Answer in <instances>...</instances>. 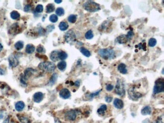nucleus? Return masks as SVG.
<instances>
[{
    "mask_svg": "<svg viewBox=\"0 0 164 123\" xmlns=\"http://www.w3.org/2000/svg\"><path fill=\"white\" fill-rule=\"evenodd\" d=\"M83 6L87 11L91 13L96 12L100 10V5L93 1L88 0L86 1Z\"/></svg>",
    "mask_w": 164,
    "mask_h": 123,
    "instance_id": "1",
    "label": "nucleus"
},
{
    "mask_svg": "<svg viewBox=\"0 0 164 123\" xmlns=\"http://www.w3.org/2000/svg\"><path fill=\"white\" fill-rule=\"evenodd\" d=\"M98 54L105 60L112 59L115 55V51L111 48L100 49L98 51Z\"/></svg>",
    "mask_w": 164,
    "mask_h": 123,
    "instance_id": "2",
    "label": "nucleus"
},
{
    "mask_svg": "<svg viewBox=\"0 0 164 123\" xmlns=\"http://www.w3.org/2000/svg\"><path fill=\"white\" fill-rule=\"evenodd\" d=\"M39 67L40 69L47 72H52L55 68V64L51 62H44L39 65Z\"/></svg>",
    "mask_w": 164,
    "mask_h": 123,
    "instance_id": "3",
    "label": "nucleus"
},
{
    "mask_svg": "<svg viewBox=\"0 0 164 123\" xmlns=\"http://www.w3.org/2000/svg\"><path fill=\"white\" fill-rule=\"evenodd\" d=\"M137 87L133 86L130 87L128 90V95L129 98L133 101H137L142 96V93L136 90Z\"/></svg>",
    "mask_w": 164,
    "mask_h": 123,
    "instance_id": "4",
    "label": "nucleus"
},
{
    "mask_svg": "<svg viewBox=\"0 0 164 123\" xmlns=\"http://www.w3.org/2000/svg\"><path fill=\"white\" fill-rule=\"evenodd\" d=\"M164 80L162 78L158 79L155 82L153 92L154 94H158L164 91Z\"/></svg>",
    "mask_w": 164,
    "mask_h": 123,
    "instance_id": "5",
    "label": "nucleus"
},
{
    "mask_svg": "<svg viewBox=\"0 0 164 123\" xmlns=\"http://www.w3.org/2000/svg\"><path fill=\"white\" fill-rule=\"evenodd\" d=\"M115 92L116 93L121 96H123L125 94V85L122 80H118L116 87H115Z\"/></svg>",
    "mask_w": 164,
    "mask_h": 123,
    "instance_id": "6",
    "label": "nucleus"
},
{
    "mask_svg": "<svg viewBox=\"0 0 164 123\" xmlns=\"http://www.w3.org/2000/svg\"><path fill=\"white\" fill-rule=\"evenodd\" d=\"M77 112L75 110H70L65 113L64 117L66 120L73 121L77 118Z\"/></svg>",
    "mask_w": 164,
    "mask_h": 123,
    "instance_id": "7",
    "label": "nucleus"
},
{
    "mask_svg": "<svg viewBox=\"0 0 164 123\" xmlns=\"http://www.w3.org/2000/svg\"><path fill=\"white\" fill-rule=\"evenodd\" d=\"M64 38L67 43H71L76 40V36L73 30H69L66 33Z\"/></svg>",
    "mask_w": 164,
    "mask_h": 123,
    "instance_id": "8",
    "label": "nucleus"
},
{
    "mask_svg": "<svg viewBox=\"0 0 164 123\" xmlns=\"http://www.w3.org/2000/svg\"><path fill=\"white\" fill-rule=\"evenodd\" d=\"M59 96L63 99H68L71 97V93L67 88H64L60 90Z\"/></svg>",
    "mask_w": 164,
    "mask_h": 123,
    "instance_id": "9",
    "label": "nucleus"
},
{
    "mask_svg": "<svg viewBox=\"0 0 164 123\" xmlns=\"http://www.w3.org/2000/svg\"><path fill=\"white\" fill-rule=\"evenodd\" d=\"M8 61L9 62L10 66L13 67L17 66L19 64V62L17 59L16 58L14 55H12L9 57Z\"/></svg>",
    "mask_w": 164,
    "mask_h": 123,
    "instance_id": "10",
    "label": "nucleus"
},
{
    "mask_svg": "<svg viewBox=\"0 0 164 123\" xmlns=\"http://www.w3.org/2000/svg\"><path fill=\"white\" fill-rule=\"evenodd\" d=\"M44 98V94L41 92H38L33 95V100L36 103H40Z\"/></svg>",
    "mask_w": 164,
    "mask_h": 123,
    "instance_id": "11",
    "label": "nucleus"
},
{
    "mask_svg": "<svg viewBox=\"0 0 164 123\" xmlns=\"http://www.w3.org/2000/svg\"><path fill=\"white\" fill-rule=\"evenodd\" d=\"M114 105L116 108L121 109L124 107V102L121 100L116 98L114 101Z\"/></svg>",
    "mask_w": 164,
    "mask_h": 123,
    "instance_id": "12",
    "label": "nucleus"
},
{
    "mask_svg": "<svg viewBox=\"0 0 164 123\" xmlns=\"http://www.w3.org/2000/svg\"><path fill=\"white\" fill-rule=\"evenodd\" d=\"M129 39L127 35H121L117 38V41L119 44H125L127 43Z\"/></svg>",
    "mask_w": 164,
    "mask_h": 123,
    "instance_id": "13",
    "label": "nucleus"
},
{
    "mask_svg": "<svg viewBox=\"0 0 164 123\" xmlns=\"http://www.w3.org/2000/svg\"><path fill=\"white\" fill-rule=\"evenodd\" d=\"M17 117L18 118L19 121L21 123H30L31 122L30 119L26 116L21 115H17Z\"/></svg>",
    "mask_w": 164,
    "mask_h": 123,
    "instance_id": "14",
    "label": "nucleus"
},
{
    "mask_svg": "<svg viewBox=\"0 0 164 123\" xmlns=\"http://www.w3.org/2000/svg\"><path fill=\"white\" fill-rule=\"evenodd\" d=\"M25 106V103L23 101H18L15 104V108L16 111L18 112H21L24 108Z\"/></svg>",
    "mask_w": 164,
    "mask_h": 123,
    "instance_id": "15",
    "label": "nucleus"
},
{
    "mask_svg": "<svg viewBox=\"0 0 164 123\" xmlns=\"http://www.w3.org/2000/svg\"><path fill=\"white\" fill-rule=\"evenodd\" d=\"M118 69L119 71V72L122 74H127V66L126 65H125L123 63H121L119 64Z\"/></svg>",
    "mask_w": 164,
    "mask_h": 123,
    "instance_id": "16",
    "label": "nucleus"
},
{
    "mask_svg": "<svg viewBox=\"0 0 164 123\" xmlns=\"http://www.w3.org/2000/svg\"><path fill=\"white\" fill-rule=\"evenodd\" d=\"M152 110L151 107L149 106H146L142 109L141 110V114L143 116L149 115L151 114Z\"/></svg>",
    "mask_w": 164,
    "mask_h": 123,
    "instance_id": "17",
    "label": "nucleus"
},
{
    "mask_svg": "<svg viewBox=\"0 0 164 123\" xmlns=\"http://www.w3.org/2000/svg\"><path fill=\"white\" fill-rule=\"evenodd\" d=\"M59 51H54L52 52L50 55V59L53 62H56L59 60L58 58V53Z\"/></svg>",
    "mask_w": 164,
    "mask_h": 123,
    "instance_id": "18",
    "label": "nucleus"
},
{
    "mask_svg": "<svg viewBox=\"0 0 164 123\" xmlns=\"http://www.w3.org/2000/svg\"><path fill=\"white\" fill-rule=\"evenodd\" d=\"M106 110H107V106L105 104H103L101 105L100 107L98 109L97 113L100 116H104Z\"/></svg>",
    "mask_w": 164,
    "mask_h": 123,
    "instance_id": "19",
    "label": "nucleus"
},
{
    "mask_svg": "<svg viewBox=\"0 0 164 123\" xmlns=\"http://www.w3.org/2000/svg\"><path fill=\"white\" fill-rule=\"evenodd\" d=\"M57 67L58 69L61 71H65L67 67V63L64 61L60 62L57 64Z\"/></svg>",
    "mask_w": 164,
    "mask_h": 123,
    "instance_id": "20",
    "label": "nucleus"
},
{
    "mask_svg": "<svg viewBox=\"0 0 164 123\" xmlns=\"http://www.w3.org/2000/svg\"><path fill=\"white\" fill-rule=\"evenodd\" d=\"M35 48L34 46L32 44H29L27 45L26 46V52L27 53L31 54V53H32L35 51Z\"/></svg>",
    "mask_w": 164,
    "mask_h": 123,
    "instance_id": "21",
    "label": "nucleus"
},
{
    "mask_svg": "<svg viewBox=\"0 0 164 123\" xmlns=\"http://www.w3.org/2000/svg\"><path fill=\"white\" fill-rule=\"evenodd\" d=\"M55 10V6L53 3L48 4L46 7V11L47 13H51L53 12Z\"/></svg>",
    "mask_w": 164,
    "mask_h": 123,
    "instance_id": "22",
    "label": "nucleus"
},
{
    "mask_svg": "<svg viewBox=\"0 0 164 123\" xmlns=\"http://www.w3.org/2000/svg\"><path fill=\"white\" fill-rule=\"evenodd\" d=\"M80 51L82 53V54L87 57H89L91 55L90 51L84 47H81L80 48Z\"/></svg>",
    "mask_w": 164,
    "mask_h": 123,
    "instance_id": "23",
    "label": "nucleus"
},
{
    "mask_svg": "<svg viewBox=\"0 0 164 123\" xmlns=\"http://www.w3.org/2000/svg\"><path fill=\"white\" fill-rule=\"evenodd\" d=\"M68 25L67 23L65 21L61 22L59 25V28L62 31H65L68 29Z\"/></svg>",
    "mask_w": 164,
    "mask_h": 123,
    "instance_id": "24",
    "label": "nucleus"
},
{
    "mask_svg": "<svg viewBox=\"0 0 164 123\" xmlns=\"http://www.w3.org/2000/svg\"><path fill=\"white\" fill-rule=\"evenodd\" d=\"M67 57V54L64 51H61L58 53V58L61 60H65Z\"/></svg>",
    "mask_w": 164,
    "mask_h": 123,
    "instance_id": "25",
    "label": "nucleus"
},
{
    "mask_svg": "<svg viewBox=\"0 0 164 123\" xmlns=\"http://www.w3.org/2000/svg\"><path fill=\"white\" fill-rule=\"evenodd\" d=\"M10 15H11V17L14 20L18 19L20 16L19 13L16 11H13V12H12L10 14Z\"/></svg>",
    "mask_w": 164,
    "mask_h": 123,
    "instance_id": "26",
    "label": "nucleus"
},
{
    "mask_svg": "<svg viewBox=\"0 0 164 123\" xmlns=\"http://www.w3.org/2000/svg\"><path fill=\"white\" fill-rule=\"evenodd\" d=\"M24 47V43L22 41H18L15 44V48L18 50H21Z\"/></svg>",
    "mask_w": 164,
    "mask_h": 123,
    "instance_id": "27",
    "label": "nucleus"
},
{
    "mask_svg": "<svg viewBox=\"0 0 164 123\" xmlns=\"http://www.w3.org/2000/svg\"><path fill=\"white\" fill-rule=\"evenodd\" d=\"M157 43V40L154 38H151L148 41V45L150 47H155Z\"/></svg>",
    "mask_w": 164,
    "mask_h": 123,
    "instance_id": "28",
    "label": "nucleus"
},
{
    "mask_svg": "<svg viewBox=\"0 0 164 123\" xmlns=\"http://www.w3.org/2000/svg\"><path fill=\"white\" fill-rule=\"evenodd\" d=\"M77 18V16L76 15H71L68 17L67 20H68V22H70L71 23H75V22H76Z\"/></svg>",
    "mask_w": 164,
    "mask_h": 123,
    "instance_id": "29",
    "label": "nucleus"
},
{
    "mask_svg": "<svg viewBox=\"0 0 164 123\" xmlns=\"http://www.w3.org/2000/svg\"><path fill=\"white\" fill-rule=\"evenodd\" d=\"M93 33L92 31L91 30H88L85 34V38L87 40H90L91 39H92L93 38Z\"/></svg>",
    "mask_w": 164,
    "mask_h": 123,
    "instance_id": "30",
    "label": "nucleus"
},
{
    "mask_svg": "<svg viewBox=\"0 0 164 123\" xmlns=\"http://www.w3.org/2000/svg\"><path fill=\"white\" fill-rule=\"evenodd\" d=\"M56 14L58 16H62L65 14V10L62 7L57 8L55 11Z\"/></svg>",
    "mask_w": 164,
    "mask_h": 123,
    "instance_id": "31",
    "label": "nucleus"
},
{
    "mask_svg": "<svg viewBox=\"0 0 164 123\" xmlns=\"http://www.w3.org/2000/svg\"><path fill=\"white\" fill-rule=\"evenodd\" d=\"M49 20L52 23H55L58 21V17L56 15L53 14L50 16Z\"/></svg>",
    "mask_w": 164,
    "mask_h": 123,
    "instance_id": "32",
    "label": "nucleus"
},
{
    "mask_svg": "<svg viewBox=\"0 0 164 123\" xmlns=\"http://www.w3.org/2000/svg\"><path fill=\"white\" fill-rule=\"evenodd\" d=\"M43 10V7L41 4H38L36 7V11L38 13H41Z\"/></svg>",
    "mask_w": 164,
    "mask_h": 123,
    "instance_id": "33",
    "label": "nucleus"
},
{
    "mask_svg": "<svg viewBox=\"0 0 164 123\" xmlns=\"http://www.w3.org/2000/svg\"><path fill=\"white\" fill-rule=\"evenodd\" d=\"M57 75L56 74H54L52 77L51 80H50V82L52 83V84H54L55 81H56L57 80Z\"/></svg>",
    "mask_w": 164,
    "mask_h": 123,
    "instance_id": "34",
    "label": "nucleus"
},
{
    "mask_svg": "<svg viewBox=\"0 0 164 123\" xmlns=\"http://www.w3.org/2000/svg\"><path fill=\"white\" fill-rule=\"evenodd\" d=\"M37 51L39 53H43L45 52L44 48L42 46L40 45L37 48Z\"/></svg>",
    "mask_w": 164,
    "mask_h": 123,
    "instance_id": "35",
    "label": "nucleus"
},
{
    "mask_svg": "<svg viewBox=\"0 0 164 123\" xmlns=\"http://www.w3.org/2000/svg\"><path fill=\"white\" fill-rule=\"evenodd\" d=\"M33 70L32 69H27V70L25 71V75L26 76H30L31 75V73H33Z\"/></svg>",
    "mask_w": 164,
    "mask_h": 123,
    "instance_id": "36",
    "label": "nucleus"
},
{
    "mask_svg": "<svg viewBox=\"0 0 164 123\" xmlns=\"http://www.w3.org/2000/svg\"><path fill=\"white\" fill-rule=\"evenodd\" d=\"M105 100L106 102H107L108 103H109V102H111L112 101L113 97L111 96H107L105 97Z\"/></svg>",
    "mask_w": 164,
    "mask_h": 123,
    "instance_id": "37",
    "label": "nucleus"
},
{
    "mask_svg": "<svg viewBox=\"0 0 164 123\" xmlns=\"http://www.w3.org/2000/svg\"><path fill=\"white\" fill-rule=\"evenodd\" d=\"M113 88H114V86L111 84H108L106 86V89L109 91H111Z\"/></svg>",
    "mask_w": 164,
    "mask_h": 123,
    "instance_id": "38",
    "label": "nucleus"
},
{
    "mask_svg": "<svg viewBox=\"0 0 164 123\" xmlns=\"http://www.w3.org/2000/svg\"><path fill=\"white\" fill-rule=\"evenodd\" d=\"M100 91H101V90H99V91H97V92H94V93H91V94H90V95H89V98H91V99H92V98H93L94 96H97V95H98V94H99V93H100Z\"/></svg>",
    "mask_w": 164,
    "mask_h": 123,
    "instance_id": "39",
    "label": "nucleus"
},
{
    "mask_svg": "<svg viewBox=\"0 0 164 123\" xmlns=\"http://www.w3.org/2000/svg\"><path fill=\"white\" fill-rule=\"evenodd\" d=\"M30 9H31V5H30V4H27V5L25 6L24 10V11H25V12H29V11H30Z\"/></svg>",
    "mask_w": 164,
    "mask_h": 123,
    "instance_id": "40",
    "label": "nucleus"
},
{
    "mask_svg": "<svg viewBox=\"0 0 164 123\" xmlns=\"http://www.w3.org/2000/svg\"><path fill=\"white\" fill-rule=\"evenodd\" d=\"M127 36L129 39H130L133 36V32L132 31H128V32L127 33Z\"/></svg>",
    "mask_w": 164,
    "mask_h": 123,
    "instance_id": "41",
    "label": "nucleus"
},
{
    "mask_svg": "<svg viewBox=\"0 0 164 123\" xmlns=\"http://www.w3.org/2000/svg\"><path fill=\"white\" fill-rule=\"evenodd\" d=\"M75 85L77 87H79L80 86V82L79 80L76 81L75 83Z\"/></svg>",
    "mask_w": 164,
    "mask_h": 123,
    "instance_id": "42",
    "label": "nucleus"
},
{
    "mask_svg": "<svg viewBox=\"0 0 164 123\" xmlns=\"http://www.w3.org/2000/svg\"><path fill=\"white\" fill-rule=\"evenodd\" d=\"M9 117H7L3 121L2 123H9Z\"/></svg>",
    "mask_w": 164,
    "mask_h": 123,
    "instance_id": "43",
    "label": "nucleus"
},
{
    "mask_svg": "<svg viewBox=\"0 0 164 123\" xmlns=\"http://www.w3.org/2000/svg\"><path fill=\"white\" fill-rule=\"evenodd\" d=\"M54 1H55V2H56V3H60L61 2H62V0H54Z\"/></svg>",
    "mask_w": 164,
    "mask_h": 123,
    "instance_id": "44",
    "label": "nucleus"
},
{
    "mask_svg": "<svg viewBox=\"0 0 164 123\" xmlns=\"http://www.w3.org/2000/svg\"><path fill=\"white\" fill-rule=\"evenodd\" d=\"M2 48H3V46H2V45H1V44L0 43V51L2 50Z\"/></svg>",
    "mask_w": 164,
    "mask_h": 123,
    "instance_id": "45",
    "label": "nucleus"
}]
</instances>
